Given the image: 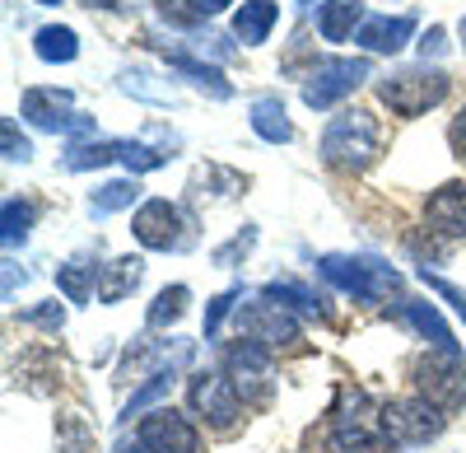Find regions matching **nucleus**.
Masks as SVG:
<instances>
[{
    "label": "nucleus",
    "instance_id": "6e6552de",
    "mask_svg": "<svg viewBox=\"0 0 466 453\" xmlns=\"http://www.w3.org/2000/svg\"><path fill=\"white\" fill-rule=\"evenodd\" d=\"M382 421H387V435L401 439V444H430L443 435L448 417L430 402V397H397V402H387L382 407Z\"/></svg>",
    "mask_w": 466,
    "mask_h": 453
},
{
    "label": "nucleus",
    "instance_id": "cd10ccee",
    "mask_svg": "<svg viewBox=\"0 0 466 453\" xmlns=\"http://www.w3.org/2000/svg\"><path fill=\"white\" fill-rule=\"evenodd\" d=\"M168 160H173L168 149H154V145H140V140H122V164L131 169V178L149 173V169H164Z\"/></svg>",
    "mask_w": 466,
    "mask_h": 453
},
{
    "label": "nucleus",
    "instance_id": "20e7f679",
    "mask_svg": "<svg viewBox=\"0 0 466 453\" xmlns=\"http://www.w3.org/2000/svg\"><path fill=\"white\" fill-rule=\"evenodd\" d=\"M331 444L340 453H392V435H387L382 407H373L364 393H355L331 421Z\"/></svg>",
    "mask_w": 466,
    "mask_h": 453
},
{
    "label": "nucleus",
    "instance_id": "ea45409f",
    "mask_svg": "<svg viewBox=\"0 0 466 453\" xmlns=\"http://www.w3.org/2000/svg\"><path fill=\"white\" fill-rule=\"evenodd\" d=\"M224 5H233V0H197V10H201V15H219Z\"/></svg>",
    "mask_w": 466,
    "mask_h": 453
},
{
    "label": "nucleus",
    "instance_id": "2eb2a0df",
    "mask_svg": "<svg viewBox=\"0 0 466 453\" xmlns=\"http://www.w3.org/2000/svg\"><path fill=\"white\" fill-rule=\"evenodd\" d=\"M415 33V15H369L355 33V43L364 52H382V57H397Z\"/></svg>",
    "mask_w": 466,
    "mask_h": 453
},
{
    "label": "nucleus",
    "instance_id": "f257e3e1",
    "mask_svg": "<svg viewBox=\"0 0 466 453\" xmlns=\"http://www.w3.org/2000/svg\"><path fill=\"white\" fill-rule=\"evenodd\" d=\"M382 155V127L373 112L364 108H345L327 122L322 131V164L336 173H364Z\"/></svg>",
    "mask_w": 466,
    "mask_h": 453
},
{
    "label": "nucleus",
    "instance_id": "4468645a",
    "mask_svg": "<svg viewBox=\"0 0 466 453\" xmlns=\"http://www.w3.org/2000/svg\"><path fill=\"white\" fill-rule=\"evenodd\" d=\"M424 220L443 239H466V182L452 178V182L434 187L430 201H424Z\"/></svg>",
    "mask_w": 466,
    "mask_h": 453
},
{
    "label": "nucleus",
    "instance_id": "a19ab883",
    "mask_svg": "<svg viewBox=\"0 0 466 453\" xmlns=\"http://www.w3.org/2000/svg\"><path fill=\"white\" fill-rule=\"evenodd\" d=\"M85 5H103V10H112V5H116V0H85Z\"/></svg>",
    "mask_w": 466,
    "mask_h": 453
},
{
    "label": "nucleus",
    "instance_id": "37998d69",
    "mask_svg": "<svg viewBox=\"0 0 466 453\" xmlns=\"http://www.w3.org/2000/svg\"><path fill=\"white\" fill-rule=\"evenodd\" d=\"M37 5H61V0H37Z\"/></svg>",
    "mask_w": 466,
    "mask_h": 453
},
{
    "label": "nucleus",
    "instance_id": "72a5a7b5",
    "mask_svg": "<svg viewBox=\"0 0 466 453\" xmlns=\"http://www.w3.org/2000/svg\"><path fill=\"white\" fill-rule=\"evenodd\" d=\"M252 243H257V230L248 224V230H243L238 239H228L224 248H215V267H233L238 257H248V252H252Z\"/></svg>",
    "mask_w": 466,
    "mask_h": 453
},
{
    "label": "nucleus",
    "instance_id": "f704fd0d",
    "mask_svg": "<svg viewBox=\"0 0 466 453\" xmlns=\"http://www.w3.org/2000/svg\"><path fill=\"white\" fill-rule=\"evenodd\" d=\"M24 323H33V327H47V332H61V327H66V309L56 304V299H47V304L28 309V314H24Z\"/></svg>",
    "mask_w": 466,
    "mask_h": 453
},
{
    "label": "nucleus",
    "instance_id": "c9c22d12",
    "mask_svg": "<svg viewBox=\"0 0 466 453\" xmlns=\"http://www.w3.org/2000/svg\"><path fill=\"white\" fill-rule=\"evenodd\" d=\"M233 299H238V290H224V294H215L210 304H206V336H215V332H219L224 314L233 309Z\"/></svg>",
    "mask_w": 466,
    "mask_h": 453
},
{
    "label": "nucleus",
    "instance_id": "393cba45",
    "mask_svg": "<svg viewBox=\"0 0 466 453\" xmlns=\"http://www.w3.org/2000/svg\"><path fill=\"white\" fill-rule=\"evenodd\" d=\"M182 365H187V351H182V355H177V360H173L168 369H159V374H149V384H145L140 393H131V402H127V411H122V417L131 421V417H140L145 407H154V402H159V397H164V393L173 388V379H177V369H182Z\"/></svg>",
    "mask_w": 466,
    "mask_h": 453
},
{
    "label": "nucleus",
    "instance_id": "5701e85b",
    "mask_svg": "<svg viewBox=\"0 0 466 453\" xmlns=\"http://www.w3.org/2000/svg\"><path fill=\"white\" fill-rule=\"evenodd\" d=\"M112 160H122V140H80L66 149V169L85 173V169H103Z\"/></svg>",
    "mask_w": 466,
    "mask_h": 453
},
{
    "label": "nucleus",
    "instance_id": "473e14b6",
    "mask_svg": "<svg viewBox=\"0 0 466 453\" xmlns=\"http://www.w3.org/2000/svg\"><path fill=\"white\" fill-rule=\"evenodd\" d=\"M0 140H5V160H10V164H28V160H33V145H28V136H19L15 118L0 122Z\"/></svg>",
    "mask_w": 466,
    "mask_h": 453
},
{
    "label": "nucleus",
    "instance_id": "1a4fd4ad",
    "mask_svg": "<svg viewBox=\"0 0 466 453\" xmlns=\"http://www.w3.org/2000/svg\"><path fill=\"white\" fill-rule=\"evenodd\" d=\"M19 112L37 127V131H70V136H85L94 131V118H85V112H75V98L70 89H28Z\"/></svg>",
    "mask_w": 466,
    "mask_h": 453
},
{
    "label": "nucleus",
    "instance_id": "ddd939ff",
    "mask_svg": "<svg viewBox=\"0 0 466 453\" xmlns=\"http://www.w3.org/2000/svg\"><path fill=\"white\" fill-rule=\"evenodd\" d=\"M131 234L140 248L149 252H168V248H182V211L164 197H154V201H140L136 220H131Z\"/></svg>",
    "mask_w": 466,
    "mask_h": 453
},
{
    "label": "nucleus",
    "instance_id": "412c9836",
    "mask_svg": "<svg viewBox=\"0 0 466 453\" xmlns=\"http://www.w3.org/2000/svg\"><path fill=\"white\" fill-rule=\"evenodd\" d=\"M140 276H145V262H140V257H116V262H107L103 276H98V299H103V304H122V299L140 285Z\"/></svg>",
    "mask_w": 466,
    "mask_h": 453
},
{
    "label": "nucleus",
    "instance_id": "9b49d317",
    "mask_svg": "<svg viewBox=\"0 0 466 453\" xmlns=\"http://www.w3.org/2000/svg\"><path fill=\"white\" fill-rule=\"evenodd\" d=\"M136 439H140L145 453H197L201 448L197 426H191L182 411H173V407H159V411H149V417H140Z\"/></svg>",
    "mask_w": 466,
    "mask_h": 453
},
{
    "label": "nucleus",
    "instance_id": "0eeeda50",
    "mask_svg": "<svg viewBox=\"0 0 466 453\" xmlns=\"http://www.w3.org/2000/svg\"><path fill=\"white\" fill-rule=\"evenodd\" d=\"M187 402H191V411L210 426V430H219V435H228L233 426H238V417H243V397H238V388H233V379L228 374H215V369H201V374H191V384H187Z\"/></svg>",
    "mask_w": 466,
    "mask_h": 453
},
{
    "label": "nucleus",
    "instance_id": "4be33fe9",
    "mask_svg": "<svg viewBox=\"0 0 466 453\" xmlns=\"http://www.w3.org/2000/svg\"><path fill=\"white\" fill-rule=\"evenodd\" d=\"M33 52L43 61H52V66H66V61L80 57V37H75V28H66V24H47V28L33 33Z\"/></svg>",
    "mask_w": 466,
    "mask_h": 453
},
{
    "label": "nucleus",
    "instance_id": "aec40b11",
    "mask_svg": "<svg viewBox=\"0 0 466 453\" xmlns=\"http://www.w3.org/2000/svg\"><path fill=\"white\" fill-rule=\"evenodd\" d=\"M164 57H168V66H177L191 85H197L201 94H210V98H233V85L224 80V75L215 70V66H206V61H197L191 52H182V47H164Z\"/></svg>",
    "mask_w": 466,
    "mask_h": 453
},
{
    "label": "nucleus",
    "instance_id": "f3484780",
    "mask_svg": "<svg viewBox=\"0 0 466 453\" xmlns=\"http://www.w3.org/2000/svg\"><path fill=\"white\" fill-rule=\"evenodd\" d=\"M248 118H252V131H257L261 140H270V145H289V140H294V122H289V112H285V103H280L276 94L252 98Z\"/></svg>",
    "mask_w": 466,
    "mask_h": 453
},
{
    "label": "nucleus",
    "instance_id": "c03bdc74",
    "mask_svg": "<svg viewBox=\"0 0 466 453\" xmlns=\"http://www.w3.org/2000/svg\"><path fill=\"white\" fill-rule=\"evenodd\" d=\"M140 453H145V448H140Z\"/></svg>",
    "mask_w": 466,
    "mask_h": 453
},
{
    "label": "nucleus",
    "instance_id": "9d476101",
    "mask_svg": "<svg viewBox=\"0 0 466 453\" xmlns=\"http://www.w3.org/2000/svg\"><path fill=\"white\" fill-rule=\"evenodd\" d=\"M238 336H248V342L266 346V351H280V346H299V318L276 304V299H257V304H248L238 314Z\"/></svg>",
    "mask_w": 466,
    "mask_h": 453
},
{
    "label": "nucleus",
    "instance_id": "a211bd4d",
    "mask_svg": "<svg viewBox=\"0 0 466 453\" xmlns=\"http://www.w3.org/2000/svg\"><path fill=\"white\" fill-rule=\"evenodd\" d=\"M397 318L410 323L420 336H430V346H439V351H461V346L452 342V327L439 318L434 304H420V299H401V304H397Z\"/></svg>",
    "mask_w": 466,
    "mask_h": 453
},
{
    "label": "nucleus",
    "instance_id": "4c0bfd02",
    "mask_svg": "<svg viewBox=\"0 0 466 453\" xmlns=\"http://www.w3.org/2000/svg\"><path fill=\"white\" fill-rule=\"evenodd\" d=\"M443 47H448V33H443L439 24H434L430 33H424V37H420V52H424V61H430V57H439Z\"/></svg>",
    "mask_w": 466,
    "mask_h": 453
},
{
    "label": "nucleus",
    "instance_id": "58836bf2",
    "mask_svg": "<svg viewBox=\"0 0 466 453\" xmlns=\"http://www.w3.org/2000/svg\"><path fill=\"white\" fill-rule=\"evenodd\" d=\"M15 281L24 285V272H15V262H5V299L15 294Z\"/></svg>",
    "mask_w": 466,
    "mask_h": 453
},
{
    "label": "nucleus",
    "instance_id": "79ce46f5",
    "mask_svg": "<svg viewBox=\"0 0 466 453\" xmlns=\"http://www.w3.org/2000/svg\"><path fill=\"white\" fill-rule=\"evenodd\" d=\"M457 33H461V47H466V15H461V24H457Z\"/></svg>",
    "mask_w": 466,
    "mask_h": 453
},
{
    "label": "nucleus",
    "instance_id": "6ab92c4d",
    "mask_svg": "<svg viewBox=\"0 0 466 453\" xmlns=\"http://www.w3.org/2000/svg\"><path fill=\"white\" fill-rule=\"evenodd\" d=\"M276 19H280L276 0H243L238 15H233V37H243L248 47H257V43H266V37H270Z\"/></svg>",
    "mask_w": 466,
    "mask_h": 453
},
{
    "label": "nucleus",
    "instance_id": "7ed1b4c3",
    "mask_svg": "<svg viewBox=\"0 0 466 453\" xmlns=\"http://www.w3.org/2000/svg\"><path fill=\"white\" fill-rule=\"evenodd\" d=\"M452 80L443 70H430V66H410V70H397L378 80V98L382 108H392L397 118H420V112H430L448 98Z\"/></svg>",
    "mask_w": 466,
    "mask_h": 453
},
{
    "label": "nucleus",
    "instance_id": "dca6fc26",
    "mask_svg": "<svg viewBox=\"0 0 466 453\" xmlns=\"http://www.w3.org/2000/svg\"><path fill=\"white\" fill-rule=\"evenodd\" d=\"M364 24V0H322L318 5V33L327 43H345Z\"/></svg>",
    "mask_w": 466,
    "mask_h": 453
},
{
    "label": "nucleus",
    "instance_id": "f03ea898",
    "mask_svg": "<svg viewBox=\"0 0 466 453\" xmlns=\"http://www.w3.org/2000/svg\"><path fill=\"white\" fill-rule=\"evenodd\" d=\"M318 272L345 290V294H355L360 304H382L387 294H397L401 290V272L397 267H387V262L378 257H350V252H327L318 262Z\"/></svg>",
    "mask_w": 466,
    "mask_h": 453
},
{
    "label": "nucleus",
    "instance_id": "2f4dec72",
    "mask_svg": "<svg viewBox=\"0 0 466 453\" xmlns=\"http://www.w3.org/2000/svg\"><path fill=\"white\" fill-rule=\"evenodd\" d=\"M420 281H424V285H430V290H434L439 299H448V304L457 309V318L466 323V290H457L452 281H443V276H434L430 267H420Z\"/></svg>",
    "mask_w": 466,
    "mask_h": 453
},
{
    "label": "nucleus",
    "instance_id": "39448f33",
    "mask_svg": "<svg viewBox=\"0 0 466 453\" xmlns=\"http://www.w3.org/2000/svg\"><path fill=\"white\" fill-rule=\"evenodd\" d=\"M415 384H420V397H430L443 417L466 407V355L461 351H430L415 360Z\"/></svg>",
    "mask_w": 466,
    "mask_h": 453
},
{
    "label": "nucleus",
    "instance_id": "423d86ee",
    "mask_svg": "<svg viewBox=\"0 0 466 453\" xmlns=\"http://www.w3.org/2000/svg\"><path fill=\"white\" fill-rule=\"evenodd\" d=\"M369 75H373V61L369 57H322L313 66V75H308V85H303V103L313 108V112H327L345 94H355Z\"/></svg>",
    "mask_w": 466,
    "mask_h": 453
},
{
    "label": "nucleus",
    "instance_id": "c85d7f7f",
    "mask_svg": "<svg viewBox=\"0 0 466 453\" xmlns=\"http://www.w3.org/2000/svg\"><path fill=\"white\" fill-rule=\"evenodd\" d=\"M0 230H5V243L15 248V243H24L28 239V230H33V206L28 201H5V211H0Z\"/></svg>",
    "mask_w": 466,
    "mask_h": 453
},
{
    "label": "nucleus",
    "instance_id": "a878e982",
    "mask_svg": "<svg viewBox=\"0 0 466 453\" xmlns=\"http://www.w3.org/2000/svg\"><path fill=\"white\" fill-rule=\"evenodd\" d=\"M261 294H266V299H276V304H294V309L313 314V318H327L322 294H313V290H308V285H299V281H270Z\"/></svg>",
    "mask_w": 466,
    "mask_h": 453
},
{
    "label": "nucleus",
    "instance_id": "7c9ffc66",
    "mask_svg": "<svg viewBox=\"0 0 466 453\" xmlns=\"http://www.w3.org/2000/svg\"><path fill=\"white\" fill-rule=\"evenodd\" d=\"M154 10H159V19L177 24V28H197L206 15L197 10V0H154Z\"/></svg>",
    "mask_w": 466,
    "mask_h": 453
},
{
    "label": "nucleus",
    "instance_id": "b1692460",
    "mask_svg": "<svg viewBox=\"0 0 466 453\" xmlns=\"http://www.w3.org/2000/svg\"><path fill=\"white\" fill-rule=\"evenodd\" d=\"M131 201H140V182L136 178H116V182H103L98 192L89 197V211L94 215H116V211H127Z\"/></svg>",
    "mask_w": 466,
    "mask_h": 453
},
{
    "label": "nucleus",
    "instance_id": "f8f14e48",
    "mask_svg": "<svg viewBox=\"0 0 466 453\" xmlns=\"http://www.w3.org/2000/svg\"><path fill=\"white\" fill-rule=\"evenodd\" d=\"M224 374L233 379V388H238L243 402H266L270 397V351L248 342V336H238V346H228Z\"/></svg>",
    "mask_w": 466,
    "mask_h": 453
},
{
    "label": "nucleus",
    "instance_id": "c756f323",
    "mask_svg": "<svg viewBox=\"0 0 466 453\" xmlns=\"http://www.w3.org/2000/svg\"><path fill=\"white\" fill-rule=\"evenodd\" d=\"M56 285H61V294L70 299V304H85V299H89V272L80 267V262L56 267Z\"/></svg>",
    "mask_w": 466,
    "mask_h": 453
},
{
    "label": "nucleus",
    "instance_id": "e433bc0d",
    "mask_svg": "<svg viewBox=\"0 0 466 453\" xmlns=\"http://www.w3.org/2000/svg\"><path fill=\"white\" fill-rule=\"evenodd\" d=\"M448 145H452L457 160H466V103L457 108V118H452V127H448Z\"/></svg>",
    "mask_w": 466,
    "mask_h": 453
},
{
    "label": "nucleus",
    "instance_id": "bb28decb",
    "mask_svg": "<svg viewBox=\"0 0 466 453\" xmlns=\"http://www.w3.org/2000/svg\"><path fill=\"white\" fill-rule=\"evenodd\" d=\"M187 304H191V290H187V285H168V290L154 294L145 323H149V327H168V323H177V318L187 314Z\"/></svg>",
    "mask_w": 466,
    "mask_h": 453
}]
</instances>
